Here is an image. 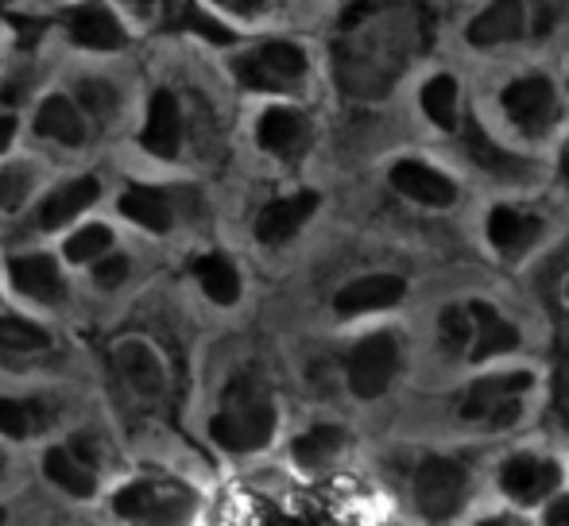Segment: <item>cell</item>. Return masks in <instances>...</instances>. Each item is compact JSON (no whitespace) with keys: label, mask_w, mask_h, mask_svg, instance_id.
I'll return each mask as SVG.
<instances>
[{"label":"cell","mask_w":569,"mask_h":526,"mask_svg":"<svg viewBox=\"0 0 569 526\" xmlns=\"http://www.w3.org/2000/svg\"><path fill=\"white\" fill-rule=\"evenodd\" d=\"M210 434L218 445L232 453H252L263 449L276 434V403L260 376H237L229 384L221 411L213 414Z\"/></svg>","instance_id":"cell-1"},{"label":"cell","mask_w":569,"mask_h":526,"mask_svg":"<svg viewBox=\"0 0 569 526\" xmlns=\"http://www.w3.org/2000/svg\"><path fill=\"white\" fill-rule=\"evenodd\" d=\"M531 384L535 380L527 376V372H511V376H485L465 392L457 414H461L465 422H485V426H492V429L511 426V422L519 418V398L527 395V387Z\"/></svg>","instance_id":"cell-2"},{"label":"cell","mask_w":569,"mask_h":526,"mask_svg":"<svg viewBox=\"0 0 569 526\" xmlns=\"http://www.w3.org/2000/svg\"><path fill=\"white\" fill-rule=\"evenodd\" d=\"M302 74H307V54L295 43H263L237 62V78L248 90L283 93L295 90L302 82Z\"/></svg>","instance_id":"cell-3"},{"label":"cell","mask_w":569,"mask_h":526,"mask_svg":"<svg viewBox=\"0 0 569 526\" xmlns=\"http://www.w3.org/2000/svg\"><path fill=\"white\" fill-rule=\"evenodd\" d=\"M194 496L179 484L167 481H140L132 488H124L113 499V512L124 519H140V523H179L190 515Z\"/></svg>","instance_id":"cell-4"},{"label":"cell","mask_w":569,"mask_h":526,"mask_svg":"<svg viewBox=\"0 0 569 526\" xmlns=\"http://www.w3.org/2000/svg\"><path fill=\"white\" fill-rule=\"evenodd\" d=\"M465 468L450 457H427L415 473V499L427 519H450L465 504Z\"/></svg>","instance_id":"cell-5"},{"label":"cell","mask_w":569,"mask_h":526,"mask_svg":"<svg viewBox=\"0 0 569 526\" xmlns=\"http://www.w3.org/2000/svg\"><path fill=\"white\" fill-rule=\"evenodd\" d=\"M399 368V345L391 333H372L349 356V387L360 398H380Z\"/></svg>","instance_id":"cell-6"},{"label":"cell","mask_w":569,"mask_h":526,"mask_svg":"<svg viewBox=\"0 0 569 526\" xmlns=\"http://www.w3.org/2000/svg\"><path fill=\"white\" fill-rule=\"evenodd\" d=\"M503 109L516 121V129H523L527 135H542L558 121V93L550 78L527 74L503 90Z\"/></svg>","instance_id":"cell-7"},{"label":"cell","mask_w":569,"mask_h":526,"mask_svg":"<svg viewBox=\"0 0 569 526\" xmlns=\"http://www.w3.org/2000/svg\"><path fill=\"white\" fill-rule=\"evenodd\" d=\"M558 481H562V473H558L555 461L535 457V453H519V457L500 465V488L516 504H539L558 488Z\"/></svg>","instance_id":"cell-8"},{"label":"cell","mask_w":569,"mask_h":526,"mask_svg":"<svg viewBox=\"0 0 569 526\" xmlns=\"http://www.w3.org/2000/svg\"><path fill=\"white\" fill-rule=\"evenodd\" d=\"M391 186L403 198L419 205H430V210H446V205L457 202V186L453 179H446L442 171L427 163H415V159H403V163L391 166Z\"/></svg>","instance_id":"cell-9"},{"label":"cell","mask_w":569,"mask_h":526,"mask_svg":"<svg viewBox=\"0 0 569 526\" xmlns=\"http://www.w3.org/2000/svg\"><path fill=\"white\" fill-rule=\"evenodd\" d=\"M318 210V194L302 190L295 198H279V202L263 205L260 218H256V241L260 244H283L299 233L310 221V213Z\"/></svg>","instance_id":"cell-10"},{"label":"cell","mask_w":569,"mask_h":526,"mask_svg":"<svg viewBox=\"0 0 569 526\" xmlns=\"http://www.w3.org/2000/svg\"><path fill=\"white\" fill-rule=\"evenodd\" d=\"M256 140L279 159H299L310 143V124L295 109H268L256 124Z\"/></svg>","instance_id":"cell-11"},{"label":"cell","mask_w":569,"mask_h":526,"mask_svg":"<svg viewBox=\"0 0 569 526\" xmlns=\"http://www.w3.org/2000/svg\"><path fill=\"white\" fill-rule=\"evenodd\" d=\"M527 31V12L519 0H492L477 20L469 23V43L472 47H496V43H511Z\"/></svg>","instance_id":"cell-12"},{"label":"cell","mask_w":569,"mask_h":526,"mask_svg":"<svg viewBox=\"0 0 569 526\" xmlns=\"http://www.w3.org/2000/svg\"><path fill=\"white\" fill-rule=\"evenodd\" d=\"M465 151H469L472 166H480L485 174H492V179H503V182H523L527 174V163L519 155H511V151H503L500 143L492 140L485 129H480L477 121L465 124Z\"/></svg>","instance_id":"cell-13"},{"label":"cell","mask_w":569,"mask_h":526,"mask_svg":"<svg viewBox=\"0 0 569 526\" xmlns=\"http://www.w3.org/2000/svg\"><path fill=\"white\" fill-rule=\"evenodd\" d=\"M67 23L78 47H90V51H117V47H124V28H120L117 16L106 12L101 4L70 8Z\"/></svg>","instance_id":"cell-14"},{"label":"cell","mask_w":569,"mask_h":526,"mask_svg":"<svg viewBox=\"0 0 569 526\" xmlns=\"http://www.w3.org/2000/svg\"><path fill=\"white\" fill-rule=\"evenodd\" d=\"M539 229L542 221L539 218H527V213L511 210V205H496L492 218H488V241L500 256L516 260L539 241Z\"/></svg>","instance_id":"cell-15"},{"label":"cell","mask_w":569,"mask_h":526,"mask_svg":"<svg viewBox=\"0 0 569 526\" xmlns=\"http://www.w3.org/2000/svg\"><path fill=\"white\" fill-rule=\"evenodd\" d=\"M407 294L399 275H365L338 294V314H368V310H388Z\"/></svg>","instance_id":"cell-16"},{"label":"cell","mask_w":569,"mask_h":526,"mask_svg":"<svg viewBox=\"0 0 569 526\" xmlns=\"http://www.w3.org/2000/svg\"><path fill=\"white\" fill-rule=\"evenodd\" d=\"M179 140H182V124H179V101L171 98L167 90H159L151 98L148 109V124H143L140 143L159 159H171L179 155Z\"/></svg>","instance_id":"cell-17"},{"label":"cell","mask_w":569,"mask_h":526,"mask_svg":"<svg viewBox=\"0 0 569 526\" xmlns=\"http://www.w3.org/2000/svg\"><path fill=\"white\" fill-rule=\"evenodd\" d=\"M117 372L132 392H140L148 398H156L167 384L163 364H159V356L151 353L143 341H124V345H117Z\"/></svg>","instance_id":"cell-18"},{"label":"cell","mask_w":569,"mask_h":526,"mask_svg":"<svg viewBox=\"0 0 569 526\" xmlns=\"http://www.w3.org/2000/svg\"><path fill=\"white\" fill-rule=\"evenodd\" d=\"M472 310V348L469 361H488L496 353H511L519 345V333L511 322H503L488 302H469Z\"/></svg>","instance_id":"cell-19"},{"label":"cell","mask_w":569,"mask_h":526,"mask_svg":"<svg viewBox=\"0 0 569 526\" xmlns=\"http://www.w3.org/2000/svg\"><path fill=\"white\" fill-rule=\"evenodd\" d=\"M8 275H12L16 291L28 294L36 302H59L62 299V275L51 256H16L8 260Z\"/></svg>","instance_id":"cell-20"},{"label":"cell","mask_w":569,"mask_h":526,"mask_svg":"<svg viewBox=\"0 0 569 526\" xmlns=\"http://www.w3.org/2000/svg\"><path fill=\"white\" fill-rule=\"evenodd\" d=\"M36 132L54 143H67V148L86 143V121H82V113H78L74 101H67V98H47L43 105H39Z\"/></svg>","instance_id":"cell-21"},{"label":"cell","mask_w":569,"mask_h":526,"mask_svg":"<svg viewBox=\"0 0 569 526\" xmlns=\"http://www.w3.org/2000/svg\"><path fill=\"white\" fill-rule=\"evenodd\" d=\"M98 194H101L98 179H78V182H70V186H62L59 194H51L43 202V210H39V225H43V229L67 225V221H74L82 210H90V205L98 202Z\"/></svg>","instance_id":"cell-22"},{"label":"cell","mask_w":569,"mask_h":526,"mask_svg":"<svg viewBox=\"0 0 569 526\" xmlns=\"http://www.w3.org/2000/svg\"><path fill=\"white\" fill-rule=\"evenodd\" d=\"M43 468L62 492H70V496H93V488H98V481H93V465L78 457L74 449H62V445L59 449H51L43 457Z\"/></svg>","instance_id":"cell-23"},{"label":"cell","mask_w":569,"mask_h":526,"mask_svg":"<svg viewBox=\"0 0 569 526\" xmlns=\"http://www.w3.org/2000/svg\"><path fill=\"white\" fill-rule=\"evenodd\" d=\"M120 213L124 218H132L136 225L151 229V233H167L171 229V202H167V194H159V190H148V186H132L124 198H120Z\"/></svg>","instance_id":"cell-24"},{"label":"cell","mask_w":569,"mask_h":526,"mask_svg":"<svg viewBox=\"0 0 569 526\" xmlns=\"http://www.w3.org/2000/svg\"><path fill=\"white\" fill-rule=\"evenodd\" d=\"M194 275L218 306H232L240 299V275L226 256H202L194 263Z\"/></svg>","instance_id":"cell-25"},{"label":"cell","mask_w":569,"mask_h":526,"mask_svg":"<svg viewBox=\"0 0 569 526\" xmlns=\"http://www.w3.org/2000/svg\"><path fill=\"white\" fill-rule=\"evenodd\" d=\"M341 449H345V429L341 426H318L295 442V461H299L302 468H322V465H330Z\"/></svg>","instance_id":"cell-26"},{"label":"cell","mask_w":569,"mask_h":526,"mask_svg":"<svg viewBox=\"0 0 569 526\" xmlns=\"http://www.w3.org/2000/svg\"><path fill=\"white\" fill-rule=\"evenodd\" d=\"M422 113L442 132L457 129V82L450 74H438L427 82V90H422Z\"/></svg>","instance_id":"cell-27"},{"label":"cell","mask_w":569,"mask_h":526,"mask_svg":"<svg viewBox=\"0 0 569 526\" xmlns=\"http://www.w3.org/2000/svg\"><path fill=\"white\" fill-rule=\"evenodd\" d=\"M438 341H442L446 353L469 356L472 348V310L469 306H446L438 317Z\"/></svg>","instance_id":"cell-28"},{"label":"cell","mask_w":569,"mask_h":526,"mask_svg":"<svg viewBox=\"0 0 569 526\" xmlns=\"http://www.w3.org/2000/svg\"><path fill=\"white\" fill-rule=\"evenodd\" d=\"M47 422L39 403H20V398H0V434L8 437H28Z\"/></svg>","instance_id":"cell-29"},{"label":"cell","mask_w":569,"mask_h":526,"mask_svg":"<svg viewBox=\"0 0 569 526\" xmlns=\"http://www.w3.org/2000/svg\"><path fill=\"white\" fill-rule=\"evenodd\" d=\"M109 244H113V233H109L106 225H86L82 233H74L67 241V260H74V263L98 260L109 252Z\"/></svg>","instance_id":"cell-30"},{"label":"cell","mask_w":569,"mask_h":526,"mask_svg":"<svg viewBox=\"0 0 569 526\" xmlns=\"http://www.w3.org/2000/svg\"><path fill=\"white\" fill-rule=\"evenodd\" d=\"M174 28H179V31H194V36L210 39V43H218V47L232 43V31L226 28V23H218L213 16H206L202 8H194V4L182 8V16L174 20Z\"/></svg>","instance_id":"cell-31"},{"label":"cell","mask_w":569,"mask_h":526,"mask_svg":"<svg viewBox=\"0 0 569 526\" xmlns=\"http://www.w3.org/2000/svg\"><path fill=\"white\" fill-rule=\"evenodd\" d=\"M47 333L20 317H0V348H43Z\"/></svg>","instance_id":"cell-32"},{"label":"cell","mask_w":569,"mask_h":526,"mask_svg":"<svg viewBox=\"0 0 569 526\" xmlns=\"http://www.w3.org/2000/svg\"><path fill=\"white\" fill-rule=\"evenodd\" d=\"M78 98H82L86 113H93L98 121H109L117 113V93L101 82H82L78 85Z\"/></svg>","instance_id":"cell-33"},{"label":"cell","mask_w":569,"mask_h":526,"mask_svg":"<svg viewBox=\"0 0 569 526\" xmlns=\"http://www.w3.org/2000/svg\"><path fill=\"white\" fill-rule=\"evenodd\" d=\"M28 186H31L28 174H20V171H4V174H0V210H8V205L20 202V198L28 194Z\"/></svg>","instance_id":"cell-34"},{"label":"cell","mask_w":569,"mask_h":526,"mask_svg":"<svg viewBox=\"0 0 569 526\" xmlns=\"http://www.w3.org/2000/svg\"><path fill=\"white\" fill-rule=\"evenodd\" d=\"M93 275H98V283H101V286H117L120 279L128 275V260H124V256L98 260V271H93Z\"/></svg>","instance_id":"cell-35"},{"label":"cell","mask_w":569,"mask_h":526,"mask_svg":"<svg viewBox=\"0 0 569 526\" xmlns=\"http://www.w3.org/2000/svg\"><path fill=\"white\" fill-rule=\"evenodd\" d=\"M558 418H562V426H569V368L558 376Z\"/></svg>","instance_id":"cell-36"},{"label":"cell","mask_w":569,"mask_h":526,"mask_svg":"<svg viewBox=\"0 0 569 526\" xmlns=\"http://www.w3.org/2000/svg\"><path fill=\"white\" fill-rule=\"evenodd\" d=\"M547 523L550 526H569V496L555 499V504L547 507Z\"/></svg>","instance_id":"cell-37"},{"label":"cell","mask_w":569,"mask_h":526,"mask_svg":"<svg viewBox=\"0 0 569 526\" xmlns=\"http://www.w3.org/2000/svg\"><path fill=\"white\" fill-rule=\"evenodd\" d=\"M218 4H226V8H232V12H240V16H252V12H260V8H263V0H218Z\"/></svg>","instance_id":"cell-38"},{"label":"cell","mask_w":569,"mask_h":526,"mask_svg":"<svg viewBox=\"0 0 569 526\" xmlns=\"http://www.w3.org/2000/svg\"><path fill=\"white\" fill-rule=\"evenodd\" d=\"M12 135H16V121L12 117H0V155L12 148Z\"/></svg>","instance_id":"cell-39"},{"label":"cell","mask_w":569,"mask_h":526,"mask_svg":"<svg viewBox=\"0 0 569 526\" xmlns=\"http://www.w3.org/2000/svg\"><path fill=\"white\" fill-rule=\"evenodd\" d=\"M136 4H151V0H136Z\"/></svg>","instance_id":"cell-40"},{"label":"cell","mask_w":569,"mask_h":526,"mask_svg":"<svg viewBox=\"0 0 569 526\" xmlns=\"http://www.w3.org/2000/svg\"><path fill=\"white\" fill-rule=\"evenodd\" d=\"M0 523H4V512H0Z\"/></svg>","instance_id":"cell-41"},{"label":"cell","mask_w":569,"mask_h":526,"mask_svg":"<svg viewBox=\"0 0 569 526\" xmlns=\"http://www.w3.org/2000/svg\"><path fill=\"white\" fill-rule=\"evenodd\" d=\"M0 468H4V457H0Z\"/></svg>","instance_id":"cell-42"}]
</instances>
